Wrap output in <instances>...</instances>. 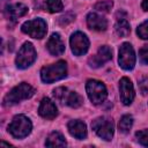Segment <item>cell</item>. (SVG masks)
Returning <instances> with one entry per match:
<instances>
[{"label":"cell","mask_w":148,"mask_h":148,"mask_svg":"<svg viewBox=\"0 0 148 148\" xmlns=\"http://www.w3.org/2000/svg\"><path fill=\"white\" fill-rule=\"evenodd\" d=\"M46 49L52 56H60L65 52V44L59 34H52L46 43Z\"/></svg>","instance_id":"cell-14"},{"label":"cell","mask_w":148,"mask_h":148,"mask_svg":"<svg viewBox=\"0 0 148 148\" xmlns=\"http://www.w3.org/2000/svg\"><path fill=\"white\" fill-rule=\"evenodd\" d=\"M86 91H87V95H88L89 99L91 101V103L96 104V105L103 103L108 96V90H106V87L104 86V83L98 80H94V79H90L87 81Z\"/></svg>","instance_id":"cell-4"},{"label":"cell","mask_w":148,"mask_h":148,"mask_svg":"<svg viewBox=\"0 0 148 148\" xmlns=\"http://www.w3.org/2000/svg\"><path fill=\"white\" fill-rule=\"evenodd\" d=\"M45 7L50 13H58L62 10L64 5L61 0H46Z\"/></svg>","instance_id":"cell-21"},{"label":"cell","mask_w":148,"mask_h":148,"mask_svg":"<svg viewBox=\"0 0 148 148\" xmlns=\"http://www.w3.org/2000/svg\"><path fill=\"white\" fill-rule=\"evenodd\" d=\"M45 146H47V147H65L66 146V140H65V138L62 136L61 133L52 132L46 138Z\"/></svg>","instance_id":"cell-18"},{"label":"cell","mask_w":148,"mask_h":148,"mask_svg":"<svg viewBox=\"0 0 148 148\" xmlns=\"http://www.w3.org/2000/svg\"><path fill=\"white\" fill-rule=\"evenodd\" d=\"M31 130H32V124L30 119L23 114L15 116L8 126V132L16 139H22L28 136Z\"/></svg>","instance_id":"cell-3"},{"label":"cell","mask_w":148,"mask_h":148,"mask_svg":"<svg viewBox=\"0 0 148 148\" xmlns=\"http://www.w3.org/2000/svg\"><path fill=\"white\" fill-rule=\"evenodd\" d=\"M91 127L94 132L103 140L110 141L113 136V121L108 117H98L91 123Z\"/></svg>","instance_id":"cell-7"},{"label":"cell","mask_w":148,"mask_h":148,"mask_svg":"<svg viewBox=\"0 0 148 148\" xmlns=\"http://www.w3.org/2000/svg\"><path fill=\"white\" fill-rule=\"evenodd\" d=\"M139 59H140L141 64L148 65V44L143 45L140 49V51H139Z\"/></svg>","instance_id":"cell-25"},{"label":"cell","mask_w":148,"mask_h":148,"mask_svg":"<svg viewBox=\"0 0 148 148\" xmlns=\"http://www.w3.org/2000/svg\"><path fill=\"white\" fill-rule=\"evenodd\" d=\"M1 146H12V145H9V143H6V142H3V141H1Z\"/></svg>","instance_id":"cell-29"},{"label":"cell","mask_w":148,"mask_h":148,"mask_svg":"<svg viewBox=\"0 0 148 148\" xmlns=\"http://www.w3.org/2000/svg\"><path fill=\"white\" fill-rule=\"evenodd\" d=\"M139 88H140L142 95H146L148 92V77L143 76L139 80Z\"/></svg>","instance_id":"cell-26"},{"label":"cell","mask_w":148,"mask_h":148,"mask_svg":"<svg viewBox=\"0 0 148 148\" xmlns=\"http://www.w3.org/2000/svg\"><path fill=\"white\" fill-rule=\"evenodd\" d=\"M114 31L119 37H126L131 32V27L126 17H119L114 24Z\"/></svg>","instance_id":"cell-19"},{"label":"cell","mask_w":148,"mask_h":148,"mask_svg":"<svg viewBox=\"0 0 148 148\" xmlns=\"http://www.w3.org/2000/svg\"><path fill=\"white\" fill-rule=\"evenodd\" d=\"M136 34L140 38L142 39H148V21H145L142 22L138 29H136Z\"/></svg>","instance_id":"cell-23"},{"label":"cell","mask_w":148,"mask_h":148,"mask_svg":"<svg viewBox=\"0 0 148 148\" xmlns=\"http://www.w3.org/2000/svg\"><path fill=\"white\" fill-rule=\"evenodd\" d=\"M53 97L56 101L61 104H66L71 108H79L82 104V97L72 90H68L66 87H58L53 89Z\"/></svg>","instance_id":"cell-5"},{"label":"cell","mask_w":148,"mask_h":148,"mask_svg":"<svg viewBox=\"0 0 148 148\" xmlns=\"http://www.w3.org/2000/svg\"><path fill=\"white\" fill-rule=\"evenodd\" d=\"M67 75V65L64 60L45 66L40 71V79L45 83H52L64 79Z\"/></svg>","instance_id":"cell-2"},{"label":"cell","mask_w":148,"mask_h":148,"mask_svg":"<svg viewBox=\"0 0 148 148\" xmlns=\"http://www.w3.org/2000/svg\"><path fill=\"white\" fill-rule=\"evenodd\" d=\"M119 95L124 105H130L134 99L135 92H134L133 84L131 80L126 76L121 77L119 81Z\"/></svg>","instance_id":"cell-11"},{"label":"cell","mask_w":148,"mask_h":148,"mask_svg":"<svg viewBox=\"0 0 148 148\" xmlns=\"http://www.w3.org/2000/svg\"><path fill=\"white\" fill-rule=\"evenodd\" d=\"M87 25L91 30L104 31L108 28V21L105 17L97 13H89L87 15Z\"/></svg>","instance_id":"cell-15"},{"label":"cell","mask_w":148,"mask_h":148,"mask_svg":"<svg viewBox=\"0 0 148 148\" xmlns=\"http://www.w3.org/2000/svg\"><path fill=\"white\" fill-rule=\"evenodd\" d=\"M111 58H112V51H111V49L109 46H106V45H103V46H101L97 50V52H96L95 56H92L91 58H89L88 62H89V66L90 67L98 68V67L103 66L105 62H108L109 60H111Z\"/></svg>","instance_id":"cell-12"},{"label":"cell","mask_w":148,"mask_h":148,"mask_svg":"<svg viewBox=\"0 0 148 148\" xmlns=\"http://www.w3.org/2000/svg\"><path fill=\"white\" fill-rule=\"evenodd\" d=\"M35 94V89L25 83V82H22L17 86H15L5 97H3V106H10V105H14V104H17L20 103L21 101H24V99H28L30 98L32 95Z\"/></svg>","instance_id":"cell-1"},{"label":"cell","mask_w":148,"mask_h":148,"mask_svg":"<svg viewBox=\"0 0 148 148\" xmlns=\"http://www.w3.org/2000/svg\"><path fill=\"white\" fill-rule=\"evenodd\" d=\"M135 136L138 139V141L145 146V147H148V130H142V131H139L135 133Z\"/></svg>","instance_id":"cell-24"},{"label":"cell","mask_w":148,"mask_h":148,"mask_svg":"<svg viewBox=\"0 0 148 148\" xmlns=\"http://www.w3.org/2000/svg\"><path fill=\"white\" fill-rule=\"evenodd\" d=\"M132 125H133V117L130 116V114H125V116H123L120 118L119 124H118V127H119V131L121 133L126 134L132 128Z\"/></svg>","instance_id":"cell-20"},{"label":"cell","mask_w":148,"mask_h":148,"mask_svg":"<svg viewBox=\"0 0 148 148\" xmlns=\"http://www.w3.org/2000/svg\"><path fill=\"white\" fill-rule=\"evenodd\" d=\"M68 132L72 136L79 140H83L87 138V126L81 120H71L67 124Z\"/></svg>","instance_id":"cell-16"},{"label":"cell","mask_w":148,"mask_h":148,"mask_svg":"<svg viewBox=\"0 0 148 148\" xmlns=\"http://www.w3.org/2000/svg\"><path fill=\"white\" fill-rule=\"evenodd\" d=\"M69 45L72 52L75 56H83L89 49V39L83 32L76 31L71 36Z\"/></svg>","instance_id":"cell-10"},{"label":"cell","mask_w":148,"mask_h":148,"mask_svg":"<svg viewBox=\"0 0 148 148\" xmlns=\"http://www.w3.org/2000/svg\"><path fill=\"white\" fill-rule=\"evenodd\" d=\"M112 6H113L112 0H102V1H98L95 5V9L98 10V12L106 13V12H109L112 8Z\"/></svg>","instance_id":"cell-22"},{"label":"cell","mask_w":148,"mask_h":148,"mask_svg":"<svg viewBox=\"0 0 148 148\" xmlns=\"http://www.w3.org/2000/svg\"><path fill=\"white\" fill-rule=\"evenodd\" d=\"M28 13V7L23 3H13L7 6L6 8V15L9 20L15 21L16 18L25 15Z\"/></svg>","instance_id":"cell-17"},{"label":"cell","mask_w":148,"mask_h":148,"mask_svg":"<svg viewBox=\"0 0 148 148\" xmlns=\"http://www.w3.org/2000/svg\"><path fill=\"white\" fill-rule=\"evenodd\" d=\"M21 30L24 34H27L30 37H32V38L40 39L46 35L47 24L43 18H38L37 17V18H34V20L24 22L22 24V27H21Z\"/></svg>","instance_id":"cell-8"},{"label":"cell","mask_w":148,"mask_h":148,"mask_svg":"<svg viewBox=\"0 0 148 148\" xmlns=\"http://www.w3.org/2000/svg\"><path fill=\"white\" fill-rule=\"evenodd\" d=\"M141 7L143 10H148V0H143L141 3Z\"/></svg>","instance_id":"cell-28"},{"label":"cell","mask_w":148,"mask_h":148,"mask_svg":"<svg viewBox=\"0 0 148 148\" xmlns=\"http://www.w3.org/2000/svg\"><path fill=\"white\" fill-rule=\"evenodd\" d=\"M118 62H119V66L125 71H131L134 68L135 52L133 50V46L130 43H123L120 45Z\"/></svg>","instance_id":"cell-9"},{"label":"cell","mask_w":148,"mask_h":148,"mask_svg":"<svg viewBox=\"0 0 148 148\" xmlns=\"http://www.w3.org/2000/svg\"><path fill=\"white\" fill-rule=\"evenodd\" d=\"M36 57H37V53H36L34 45L30 42H25L21 46V49L18 50V53L16 56V59H15L16 67L20 69L28 68L36 60Z\"/></svg>","instance_id":"cell-6"},{"label":"cell","mask_w":148,"mask_h":148,"mask_svg":"<svg viewBox=\"0 0 148 148\" xmlns=\"http://www.w3.org/2000/svg\"><path fill=\"white\" fill-rule=\"evenodd\" d=\"M74 17H75V15H73V14H71V13H68V14H66V15H62L61 17H59V24H60V25H66L67 23L72 22V21L74 20Z\"/></svg>","instance_id":"cell-27"},{"label":"cell","mask_w":148,"mask_h":148,"mask_svg":"<svg viewBox=\"0 0 148 148\" xmlns=\"http://www.w3.org/2000/svg\"><path fill=\"white\" fill-rule=\"evenodd\" d=\"M38 113L40 117H43L44 119H54L58 114V110L56 104L47 97L43 98L40 101L39 108H38Z\"/></svg>","instance_id":"cell-13"}]
</instances>
